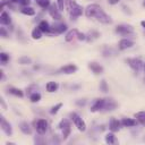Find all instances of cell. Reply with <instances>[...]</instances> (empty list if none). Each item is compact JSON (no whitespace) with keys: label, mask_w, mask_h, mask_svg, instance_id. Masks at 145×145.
Listing matches in <instances>:
<instances>
[{"label":"cell","mask_w":145,"mask_h":145,"mask_svg":"<svg viewBox=\"0 0 145 145\" xmlns=\"http://www.w3.org/2000/svg\"><path fill=\"white\" fill-rule=\"evenodd\" d=\"M104 139H105V143H106V144H117V143H118V140H117V138H116L113 131H112V133H108V134L105 135Z\"/></svg>","instance_id":"d4e9b609"},{"label":"cell","mask_w":145,"mask_h":145,"mask_svg":"<svg viewBox=\"0 0 145 145\" xmlns=\"http://www.w3.org/2000/svg\"><path fill=\"white\" fill-rule=\"evenodd\" d=\"M58 127H59V129L62 131L63 138H67V137L69 136V134H70V130H71V128H70V121H69L68 119H62V120L59 122Z\"/></svg>","instance_id":"8992f818"},{"label":"cell","mask_w":145,"mask_h":145,"mask_svg":"<svg viewBox=\"0 0 145 145\" xmlns=\"http://www.w3.org/2000/svg\"><path fill=\"white\" fill-rule=\"evenodd\" d=\"M9 60H10V57L7 53H5V52H1L0 53V61H1L2 65H6Z\"/></svg>","instance_id":"d6a6232c"},{"label":"cell","mask_w":145,"mask_h":145,"mask_svg":"<svg viewBox=\"0 0 145 145\" xmlns=\"http://www.w3.org/2000/svg\"><path fill=\"white\" fill-rule=\"evenodd\" d=\"M88 68H89V69H91L95 75H101V74L103 72V70H104V69H103V67H102L100 63L94 62V61L88 63Z\"/></svg>","instance_id":"e0dca14e"},{"label":"cell","mask_w":145,"mask_h":145,"mask_svg":"<svg viewBox=\"0 0 145 145\" xmlns=\"http://www.w3.org/2000/svg\"><path fill=\"white\" fill-rule=\"evenodd\" d=\"M133 45H134V41H131L129 39H122L118 43V49L119 50H126V49L131 48Z\"/></svg>","instance_id":"9a60e30c"},{"label":"cell","mask_w":145,"mask_h":145,"mask_svg":"<svg viewBox=\"0 0 145 145\" xmlns=\"http://www.w3.org/2000/svg\"><path fill=\"white\" fill-rule=\"evenodd\" d=\"M10 1H11V2H18L19 0H10Z\"/></svg>","instance_id":"f6af8a7d"},{"label":"cell","mask_w":145,"mask_h":145,"mask_svg":"<svg viewBox=\"0 0 145 145\" xmlns=\"http://www.w3.org/2000/svg\"><path fill=\"white\" fill-rule=\"evenodd\" d=\"M102 10V8L96 3H91L85 8V16L87 18H95V16Z\"/></svg>","instance_id":"277c9868"},{"label":"cell","mask_w":145,"mask_h":145,"mask_svg":"<svg viewBox=\"0 0 145 145\" xmlns=\"http://www.w3.org/2000/svg\"><path fill=\"white\" fill-rule=\"evenodd\" d=\"M121 121L120 120H117L116 118H111L110 119V122H109V128L111 131L116 133V131H119L120 128H121Z\"/></svg>","instance_id":"5bb4252c"},{"label":"cell","mask_w":145,"mask_h":145,"mask_svg":"<svg viewBox=\"0 0 145 145\" xmlns=\"http://www.w3.org/2000/svg\"><path fill=\"white\" fill-rule=\"evenodd\" d=\"M122 8H123V11H125V12H128V15H130V14H131V11L129 10V8H128V7L122 6Z\"/></svg>","instance_id":"b9f144b4"},{"label":"cell","mask_w":145,"mask_h":145,"mask_svg":"<svg viewBox=\"0 0 145 145\" xmlns=\"http://www.w3.org/2000/svg\"><path fill=\"white\" fill-rule=\"evenodd\" d=\"M36 131L40 135H44L48 131V121L45 119H39L36 121Z\"/></svg>","instance_id":"ba28073f"},{"label":"cell","mask_w":145,"mask_h":145,"mask_svg":"<svg viewBox=\"0 0 145 145\" xmlns=\"http://www.w3.org/2000/svg\"><path fill=\"white\" fill-rule=\"evenodd\" d=\"M67 31V25L65 23H57L53 26H51L50 34H62Z\"/></svg>","instance_id":"9c48e42d"},{"label":"cell","mask_w":145,"mask_h":145,"mask_svg":"<svg viewBox=\"0 0 145 145\" xmlns=\"http://www.w3.org/2000/svg\"><path fill=\"white\" fill-rule=\"evenodd\" d=\"M77 66L74 65V63H69V65H66L63 67L60 68V71L63 72V74H67V75H70V74H74L77 71Z\"/></svg>","instance_id":"2e32d148"},{"label":"cell","mask_w":145,"mask_h":145,"mask_svg":"<svg viewBox=\"0 0 145 145\" xmlns=\"http://www.w3.org/2000/svg\"><path fill=\"white\" fill-rule=\"evenodd\" d=\"M8 92H9L10 94L15 95V96H18V97H23V96H24V93H23V91H22V89H19V88L10 87V88L8 89Z\"/></svg>","instance_id":"f546056e"},{"label":"cell","mask_w":145,"mask_h":145,"mask_svg":"<svg viewBox=\"0 0 145 145\" xmlns=\"http://www.w3.org/2000/svg\"><path fill=\"white\" fill-rule=\"evenodd\" d=\"M61 106H62V103H58V104H56L54 106L51 108L50 113H51V114H56V113H58V111H59V109H60Z\"/></svg>","instance_id":"d590c367"},{"label":"cell","mask_w":145,"mask_h":145,"mask_svg":"<svg viewBox=\"0 0 145 145\" xmlns=\"http://www.w3.org/2000/svg\"><path fill=\"white\" fill-rule=\"evenodd\" d=\"M76 104L79 105V106H84L86 104V100L85 99H82V100H77L76 101Z\"/></svg>","instance_id":"f35d334b"},{"label":"cell","mask_w":145,"mask_h":145,"mask_svg":"<svg viewBox=\"0 0 145 145\" xmlns=\"http://www.w3.org/2000/svg\"><path fill=\"white\" fill-rule=\"evenodd\" d=\"M100 89L103 92V93H106L108 91H109V86H108V84H106V82L103 79V80H101V83H100Z\"/></svg>","instance_id":"e575fe53"},{"label":"cell","mask_w":145,"mask_h":145,"mask_svg":"<svg viewBox=\"0 0 145 145\" xmlns=\"http://www.w3.org/2000/svg\"><path fill=\"white\" fill-rule=\"evenodd\" d=\"M135 118H136V120H137L139 123L145 125V111L136 112V113H135Z\"/></svg>","instance_id":"83f0119b"},{"label":"cell","mask_w":145,"mask_h":145,"mask_svg":"<svg viewBox=\"0 0 145 145\" xmlns=\"http://www.w3.org/2000/svg\"><path fill=\"white\" fill-rule=\"evenodd\" d=\"M103 105H104V99H96L92 106H91V112H97V111H101L103 110Z\"/></svg>","instance_id":"4fadbf2b"},{"label":"cell","mask_w":145,"mask_h":145,"mask_svg":"<svg viewBox=\"0 0 145 145\" xmlns=\"http://www.w3.org/2000/svg\"><path fill=\"white\" fill-rule=\"evenodd\" d=\"M1 129L2 131L8 135V136H11L12 135V128H11V125L5 119V117H1Z\"/></svg>","instance_id":"7c38bea8"},{"label":"cell","mask_w":145,"mask_h":145,"mask_svg":"<svg viewBox=\"0 0 145 145\" xmlns=\"http://www.w3.org/2000/svg\"><path fill=\"white\" fill-rule=\"evenodd\" d=\"M0 22H1L2 25H10V24H11L10 15H9L7 11L2 10V12H1V15H0Z\"/></svg>","instance_id":"d6986e66"},{"label":"cell","mask_w":145,"mask_h":145,"mask_svg":"<svg viewBox=\"0 0 145 145\" xmlns=\"http://www.w3.org/2000/svg\"><path fill=\"white\" fill-rule=\"evenodd\" d=\"M119 1H120V0H108V2H109L110 5H117Z\"/></svg>","instance_id":"7bdbcfd3"},{"label":"cell","mask_w":145,"mask_h":145,"mask_svg":"<svg viewBox=\"0 0 145 145\" xmlns=\"http://www.w3.org/2000/svg\"><path fill=\"white\" fill-rule=\"evenodd\" d=\"M45 88L49 93H53V92H57L58 88H59V84L57 82H48L46 85H45Z\"/></svg>","instance_id":"7402d4cb"},{"label":"cell","mask_w":145,"mask_h":145,"mask_svg":"<svg viewBox=\"0 0 145 145\" xmlns=\"http://www.w3.org/2000/svg\"><path fill=\"white\" fill-rule=\"evenodd\" d=\"M95 18H96V20H99L100 23H103V24H111V23H112L111 17H110L105 11H103V10H101V11L95 16Z\"/></svg>","instance_id":"8fae6325"},{"label":"cell","mask_w":145,"mask_h":145,"mask_svg":"<svg viewBox=\"0 0 145 145\" xmlns=\"http://www.w3.org/2000/svg\"><path fill=\"white\" fill-rule=\"evenodd\" d=\"M48 11H49L50 16H51L53 19H56V20H60V19H61L60 9H59V7H58L57 3H51L50 7H49V9H48Z\"/></svg>","instance_id":"52a82bcc"},{"label":"cell","mask_w":145,"mask_h":145,"mask_svg":"<svg viewBox=\"0 0 145 145\" xmlns=\"http://www.w3.org/2000/svg\"><path fill=\"white\" fill-rule=\"evenodd\" d=\"M77 35H78V31H77L76 28H72V29H70L69 32H67V34H66V36H65V41H66V42H71L74 39L77 37Z\"/></svg>","instance_id":"44dd1931"},{"label":"cell","mask_w":145,"mask_h":145,"mask_svg":"<svg viewBox=\"0 0 145 145\" xmlns=\"http://www.w3.org/2000/svg\"><path fill=\"white\" fill-rule=\"evenodd\" d=\"M66 7H67V10L70 15V18L74 20L77 17L82 16L84 12V8L80 5H78L76 2V0H66Z\"/></svg>","instance_id":"6da1fadb"},{"label":"cell","mask_w":145,"mask_h":145,"mask_svg":"<svg viewBox=\"0 0 145 145\" xmlns=\"http://www.w3.org/2000/svg\"><path fill=\"white\" fill-rule=\"evenodd\" d=\"M8 36V34H7V32H6V29H5V27H1V37H7Z\"/></svg>","instance_id":"60d3db41"},{"label":"cell","mask_w":145,"mask_h":145,"mask_svg":"<svg viewBox=\"0 0 145 145\" xmlns=\"http://www.w3.org/2000/svg\"><path fill=\"white\" fill-rule=\"evenodd\" d=\"M36 3L42 8V9H49L50 7V0H35Z\"/></svg>","instance_id":"4dcf8cb0"},{"label":"cell","mask_w":145,"mask_h":145,"mask_svg":"<svg viewBox=\"0 0 145 145\" xmlns=\"http://www.w3.org/2000/svg\"><path fill=\"white\" fill-rule=\"evenodd\" d=\"M143 5H144V7H145V0H144V2H143Z\"/></svg>","instance_id":"7dc6e473"},{"label":"cell","mask_w":145,"mask_h":145,"mask_svg":"<svg viewBox=\"0 0 145 145\" xmlns=\"http://www.w3.org/2000/svg\"><path fill=\"white\" fill-rule=\"evenodd\" d=\"M126 62L128 63V66H129L136 74L140 70V68L143 67V63H144L139 58H128V59H126Z\"/></svg>","instance_id":"5b68a950"},{"label":"cell","mask_w":145,"mask_h":145,"mask_svg":"<svg viewBox=\"0 0 145 145\" xmlns=\"http://www.w3.org/2000/svg\"><path fill=\"white\" fill-rule=\"evenodd\" d=\"M70 119L74 122V125L77 127V129L79 131H85L86 130V123L85 121L82 119V117L79 114H77L76 112H71L70 113Z\"/></svg>","instance_id":"3957f363"},{"label":"cell","mask_w":145,"mask_h":145,"mask_svg":"<svg viewBox=\"0 0 145 145\" xmlns=\"http://www.w3.org/2000/svg\"><path fill=\"white\" fill-rule=\"evenodd\" d=\"M114 32L122 36H128V35L134 34V27L129 24H120V25L116 26Z\"/></svg>","instance_id":"7a4b0ae2"},{"label":"cell","mask_w":145,"mask_h":145,"mask_svg":"<svg viewBox=\"0 0 145 145\" xmlns=\"http://www.w3.org/2000/svg\"><path fill=\"white\" fill-rule=\"evenodd\" d=\"M57 5L60 10H63V8L66 6V0H57Z\"/></svg>","instance_id":"8d00e7d4"},{"label":"cell","mask_w":145,"mask_h":145,"mask_svg":"<svg viewBox=\"0 0 145 145\" xmlns=\"http://www.w3.org/2000/svg\"><path fill=\"white\" fill-rule=\"evenodd\" d=\"M102 53H103V57L108 58V57H112V56H114V54H116V50H113L112 48H109V46H104Z\"/></svg>","instance_id":"f1b7e54d"},{"label":"cell","mask_w":145,"mask_h":145,"mask_svg":"<svg viewBox=\"0 0 145 145\" xmlns=\"http://www.w3.org/2000/svg\"><path fill=\"white\" fill-rule=\"evenodd\" d=\"M23 7H26V6H28L29 5V2H31V0H19L18 1Z\"/></svg>","instance_id":"ab89813d"},{"label":"cell","mask_w":145,"mask_h":145,"mask_svg":"<svg viewBox=\"0 0 145 145\" xmlns=\"http://www.w3.org/2000/svg\"><path fill=\"white\" fill-rule=\"evenodd\" d=\"M99 36H100V33H99L97 31H94V29H92V31H89V32L86 34V40H87L88 42H92V41L96 40Z\"/></svg>","instance_id":"cb8c5ba5"},{"label":"cell","mask_w":145,"mask_h":145,"mask_svg":"<svg viewBox=\"0 0 145 145\" xmlns=\"http://www.w3.org/2000/svg\"><path fill=\"white\" fill-rule=\"evenodd\" d=\"M37 27H39L43 33H50V31H51V26H50V24H49L46 20H41Z\"/></svg>","instance_id":"603a6c76"},{"label":"cell","mask_w":145,"mask_h":145,"mask_svg":"<svg viewBox=\"0 0 145 145\" xmlns=\"http://www.w3.org/2000/svg\"><path fill=\"white\" fill-rule=\"evenodd\" d=\"M20 12L24 14V15H27V16H33V15H35V10H34L32 7H29V6L23 7V8L20 9Z\"/></svg>","instance_id":"484cf974"},{"label":"cell","mask_w":145,"mask_h":145,"mask_svg":"<svg viewBox=\"0 0 145 145\" xmlns=\"http://www.w3.org/2000/svg\"><path fill=\"white\" fill-rule=\"evenodd\" d=\"M31 58L29 57H26V56H24V57H20L19 59H18V62L20 63V65H29L31 63Z\"/></svg>","instance_id":"836d02e7"},{"label":"cell","mask_w":145,"mask_h":145,"mask_svg":"<svg viewBox=\"0 0 145 145\" xmlns=\"http://www.w3.org/2000/svg\"><path fill=\"white\" fill-rule=\"evenodd\" d=\"M117 106H118L117 102L113 99L108 97V99H104V105H103V110L102 111H112Z\"/></svg>","instance_id":"30bf717a"},{"label":"cell","mask_w":145,"mask_h":145,"mask_svg":"<svg viewBox=\"0 0 145 145\" xmlns=\"http://www.w3.org/2000/svg\"><path fill=\"white\" fill-rule=\"evenodd\" d=\"M19 129L25 135H31L32 134V128H31V126H29V123L27 121H22L19 123Z\"/></svg>","instance_id":"ac0fdd59"},{"label":"cell","mask_w":145,"mask_h":145,"mask_svg":"<svg viewBox=\"0 0 145 145\" xmlns=\"http://www.w3.org/2000/svg\"><path fill=\"white\" fill-rule=\"evenodd\" d=\"M120 121H121V125L123 127H134L138 122L136 119H133V118H122Z\"/></svg>","instance_id":"ffe728a7"},{"label":"cell","mask_w":145,"mask_h":145,"mask_svg":"<svg viewBox=\"0 0 145 145\" xmlns=\"http://www.w3.org/2000/svg\"><path fill=\"white\" fill-rule=\"evenodd\" d=\"M140 25H142V26L145 28V20H142V22H140Z\"/></svg>","instance_id":"ee69618b"},{"label":"cell","mask_w":145,"mask_h":145,"mask_svg":"<svg viewBox=\"0 0 145 145\" xmlns=\"http://www.w3.org/2000/svg\"><path fill=\"white\" fill-rule=\"evenodd\" d=\"M42 31L39 28V27H35L33 31H32V34H31V36H32V39L33 40H40L41 37H42Z\"/></svg>","instance_id":"4316f807"},{"label":"cell","mask_w":145,"mask_h":145,"mask_svg":"<svg viewBox=\"0 0 145 145\" xmlns=\"http://www.w3.org/2000/svg\"><path fill=\"white\" fill-rule=\"evenodd\" d=\"M29 100H31V102L36 103V102H39V101L41 100V94L37 93V92H34V93H32V94L29 95Z\"/></svg>","instance_id":"1f68e13d"},{"label":"cell","mask_w":145,"mask_h":145,"mask_svg":"<svg viewBox=\"0 0 145 145\" xmlns=\"http://www.w3.org/2000/svg\"><path fill=\"white\" fill-rule=\"evenodd\" d=\"M77 39H78L79 41H84V40H86V34H84V33H80V32H78Z\"/></svg>","instance_id":"74e56055"},{"label":"cell","mask_w":145,"mask_h":145,"mask_svg":"<svg viewBox=\"0 0 145 145\" xmlns=\"http://www.w3.org/2000/svg\"><path fill=\"white\" fill-rule=\"evenodd\" d=\"M143 68H144V71H145V62L143 63Z\"/></svg>","instance_id":"bcb514c9"}]
</instances>
